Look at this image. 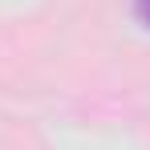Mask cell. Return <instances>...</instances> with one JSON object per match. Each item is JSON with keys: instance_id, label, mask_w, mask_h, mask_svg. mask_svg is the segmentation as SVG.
I'll list each match as a JSON object with an SVG mask.
<instances>
[{"instance_id": "obj_1", "label": "cell", "mask_w": 150, "mask_h": 150, "mask_svg": "<svg viewBox=\"0 0 150 150\" xmlns=\"http://www.w3.org/2000/svg\"><path fill=\"white\" fill-rule=\"evenodd\" d=\"M134 12H138V21H142V25H150V0H138V4H134Z\"/></svg>"}]
</instances>
